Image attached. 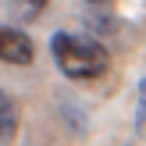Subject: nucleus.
<instances>
[{
    "label": "nucleus",
    "mask_w": 146,
    "mask_h": 146,
    "mask_svg": "<svg viewBox=\"0 0 146 146\" xmlns=\"http://www.w3.org/2000/svg\"><path fill=\"white\" fill-rule=\"evenodd\" d=\"M50 54H54L61 75L71 78V82H93L111 68V50L104 43L86 39V36H71V32L50 36Z\"/></svg>",
    "instance_id": "nucleus-1"
},
{
    "label": "nucleus",
    "mask_w": 146,
    "mask_h": 146,
    "mask_svg": "<svg viewBox=\"0 0 146 146\" xmlns=\"http://www.w3.org/2000/svg\"><path fill=\"white\" fill-rule=\"evenodd\" d=\"M0 61L4 64H14V68H29L36 61V46L21 29H11V25H0Z\"/></svg>",
    "instance_id": "nucleus-2"
},
{
    "label": "nucleus",
    "mask_w": 146,
    "mask_h": 146,
    "mask_svg": "<svg viewBox=\"0 0 146 146\" xmlns=\"http://www.w3.org/2000/svg\"><path fill=\"white\" fill-rule=\"evenodd\" d=\"M14 139H18V104L0 86V146H11Z\"/></svg>",
    "instance_id": "nucleus-3"
},
{
    "label": "nucleus",
    "mask_w": 146,
    "mask_h": 146,
    "mask_svg": "<svg viewBox=\"0 0 146 146\" xmlns=\"http://www.w3.org/2000/svg\"><path fill=\"white\" fill-rule=\"evenodd\" d=\"M135 128H146V78H139V96H135Z\"/></svg>",
    "instance_id": "nucleus-4"
},
{
    "label": "nucleus",
    "mask_w": 146,
    "mask_h": 146,
    "mask_svg": "<svg viewBox=\"0 0 146 146\" xmlns=\"http://www.w3.org/2000/svg\"><path fill=\"white\" fill-rule=\"evenodd\" d=\"M61 114H64V118H71V125H75V132H86V114L78 111L75 104H68V100H61Z\"/></svg>",
    "instance_id": "nucleus-5"
},
{
    "label": "nucleus",
    "mask_w": 146,
    "mask_h": 146,
    "mask_svg": "<svg viewBox=\"0 0 146 146\" xmlns=\"http://www.w3.org/2000/svg\"><path fill=\"white\" fill-rule=\"evenodd\" d=\"M25 4H29V7H36V11H43V7H46L50 0H25Z\"/></svg>",
    "instance_id": "nucleus-6"
},
{
    "label": "nucleus",
    "mask_w": 146,
    "mask_h": 146,
    "mask_svg": "<svg viewBox=\"0 0 146 146\" xmlns=\"http://www.w3.org/2000/svg\"><path fill=\"white\" fill-rule=\"evenodd\" d=\"M86 4H93V7H107L111 0H86Z\"/></svg>",
    "instance_id": "nucleus-7"
}]
</instances>
